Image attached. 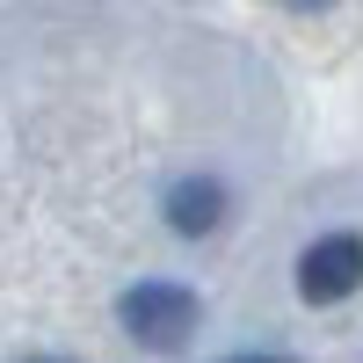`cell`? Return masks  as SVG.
Listing matches in <instances>:
<instances>
[{
	"label": "cell",
	"instance_id": "cell-5",
	"mask_svg": "<svg viewBox=\"0 0 363 363\" xmlns=\"http://www.w3.org/2000/svg\"><path fill=\"white\" fill-rule=\"evenodd\" d=\"M37 363H66V356H37Z\"/></svg>",
	"mask_w": 363,
	"mask_h": 363
},
{
	"label": "cell",
	"instance_id": "cell-2",
	"mask_svg": "<svg viewBox=\"0 0 363 363\" xmlns=\"http://www.w3.org/2000/svg\"><path fill=\"white\" fill-rule=\"evenodd\" d=\"M349 291H363V233H320L298 255V298L306 306H342Z\"/></svg>",
	"mask_w": 363,
	"mask_h": 363
},
{
	"label": "cell",
	"instance_id": "cell-4",
	"mask_svg": "<svg viewBox=\"0 0 363 363\" xmlns=\"http://www.w3.org/2000/svg\"><path fill=\"white\" fill-rule=\"evenodd\" d=\"M225 363H298V356H225Z\"/></svg>",
	"mask_w": 363,
	"mask_h": 363
},
{
	"label": "cell",
	"instance_id": "cell-3",
	"mask_svg": "<svg viewBox=\"0 0 363 363\" xmlns=\"http://www.w3.org/2000/svg\"><path fill=\"white\" fill-rule=\"evenodd\" d=\"M160 218L182 240H211V233L225 225V182L218 174H182L174 189H167V203H160Z\"/></svg>",
	"mask_w": 363,
	"mask_h": 363
},
{
	"label": "cell",
	"instance_id": "cell-1",
	"mask_svg": "<svg viewBox=\"0 0 363 363\" xmlns=\"http://www.w3.org/2000/svg\"><path fill=\"white\" fill-rule=\"evenodd\" d=\"M116 320H124V335H131L138 349L174 356V349L196 342V327H203V298H196L189 284H174V277H145V284H131L124 298H116Z\"/></svg>",
	"mask_w": 363,
	"mask_h": 363
}]
</instances>
